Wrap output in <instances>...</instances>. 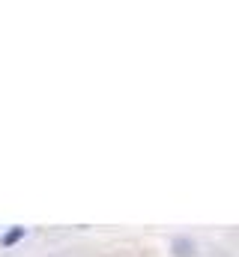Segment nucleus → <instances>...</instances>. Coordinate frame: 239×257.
Returning a JSON list of instances; mask_svg holds the SVG:
<instances>
[{
	"label": "nucleus",
	"mask_w": 239,
	"mask_h": 257,
	"mask_svg": "<svg viewBox=\"0 0 239 257\" xmlns=\"http://www.w3.org/2000/svg\"><path fill=\"white\" fill-rule=\"evenodd\" d=\"M174 254L177 257H191L194 254V242H188V239H174Z\"/></svg>",
	"instance_id": "nucleus-1"
},
{
	"label": "nucleus",
	"mask_w": 239,
	"mask_h": 257,
	"mask_svg": "<svg viewBox=\"0 0 239 257\" xmlns=\"http://www.w3.org/2000/svg\"><path fill=\"white\" fill-rule=\"evenodd\" d=\"M24 236V227H15V230H9L6 236H3V245H12V242H18Z\"/></svg>",
	"instance_id": "nucleus-2"
}]
</instances>
